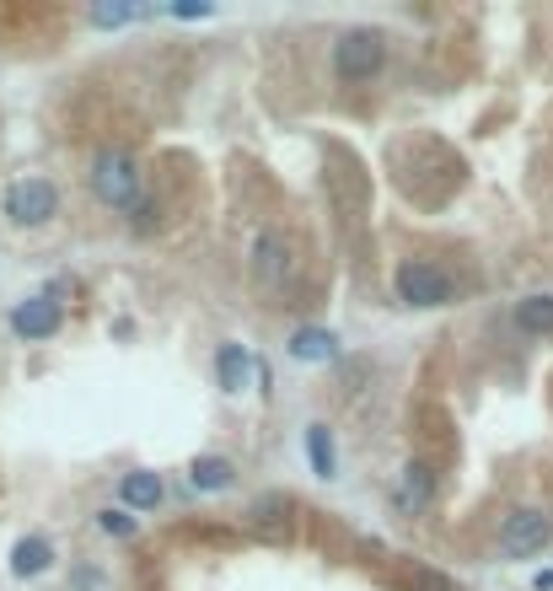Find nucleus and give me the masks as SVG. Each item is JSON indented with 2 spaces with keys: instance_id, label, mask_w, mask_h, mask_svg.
<instances>
[{
  "instance_id": "obj_7",
  "label": "nucleus",
  "mask_w": 553,
  "mask_h": 591,
  "mask_svg": "<svg viewBox=\"0 0 553 591\" xmlns=\"http://www.w3.org/2000/svg\"><path fill=\"white\" fill-rule=\"evenodd\" d=\"M291 275H296V254H291V243L280 237V232H258L253 237V280L263 291H285L291 286Z\"/></svg>"
},
{
  "instance_id": "obj_16",
  "label": "nucleus",
  "mask_w": 553,
  "mask_h": 591,
  "mask_svg": "<svg viewBox=\"0 0 553 591\" xmlns=\"http://www.w3.org/2000/svg\"><path fill=\"white\" fill-rule=\"evenodd\" d=\"M511 318H516V329H521V334H553V291L521 296Z\"/></svg>"
},
{
  "instance_id": "obj_8",
  "label": "nucleus",
  "mask_w": 553,
  "mask_h": 591,
  "mask_svg": "<svg viewBox=\"0 0 553 591\" xmlns=\"http://www.w3.org/2000/svg\"><path fill=\"white\" fill-rule=\"evenodd\" d=\"M435 490H441L435 468H430V463H409L403 473H398V484H392V506L403 511V516H420V511L435 506Z\"/></svg>"
},
{
  "instance_id": "obj_3",
  "label": "nucleus",
  "mask_w": 553,
  "mask_h": 591,
  "mask_svg": "<svg viewBox=\"0 0 553 591\" xmlns=\"http://www.w3.org/2000/svg\"><path fill=\"white\" fill-rule=\"evenodd\" d=\"M0 211H6L11 226L39 232V226H48V221L59 215V189H54L48 178H17V183L0 189Z\"/></svg>"
},
{
  "instance_id": "obj_21",
  "label": "nucleus",
  "mask_w": 553,
  "mask_h": 591,
  "mask_svg": "<svg viewBox=\"0 0 553 591\" xmlns=\"http://www.w3.org/2000/svg\"><path fill=\"white\" fill-rule=\"evenodd\" d=\"M414 591H457V587H452L446 576H435V570H420V576H414Z\"/></svg>"
},
{
  "instance_id": "obj_13",
  "label": "nucleus",
  "mask_w": 553,
  "mask_h": 591,
  "mask_svg": "<svg viewBox=\"0 0 553 591\" xmlns=\"http://www.w3.org/2000/svg\"><path fill=\"white\" fill-rule=\"evenodd\" d=\"M258 361L248 355V344H220L215 350V382H220V393H242L248 382H253Z\"/></svg>"
},
{
  "instance_id": "obj_12",
  "label": "nucleus",
  "mask_w": 553,
  "mask_h": 591,
  "mask_svg": "<svg viewBox=\"0 0 553 591\" xmlns=\"http://www.w3.org/2000/svg\"><path fill=\"white\" fill-rule=\"evenodd\" d=\"M188 484L199 495H226V490H237V463L220 458V452H205V458L188 463Z\"/></svg>"
},
{
  "instance_id": "obj_1",
  "label": "nucleus",
  "mask_w": 553,
  "mask_h": 591,
  "mask_svg": "<svg viewBox=\"0 0 553 591\" xmlns=\"http://www.w3.org/2000/svg\"><path fill=\"white\" fill-rule=\"evenodd\" d=\"M86 183H91V194L108 205V211H134L140 205V194H145V172H140V157L124 151V146H102L97 157H91V172H86Z\"/></svg>"
},
{
  "instance_id": "obj_4",
  "label": "nucleus",
  "mask_w": 553,
  "mask_h": 591,
  "mask_svg": "<svg viewBox=\"0 0 553 591\" xmlns=\"http://www.w3.org/2000/svg\"><path fill=\"white\" fill-rule=\"evenodd\" d=\"M392 291H398V301H403V307H414V312L457 301L452 275H446V269H435L430 258H403V264L392 269Z\"/></svg>"
},
{
  "instance_id": "obj_6",
  "label": "nucleus",
  "mask_w": 553,
  "mask_h": 591,
  "mask_svg": "<svg viewBox=\"0 0 553 591\" xmlns=\"http://www.w3.org/2000/svg\"><path fill=\"white\" fill-rule=\"evenodd\" d=\"M59 323H65V307L54 301V291L43 296H22L11 312H6V329L17 339H28V344H43V339L59 334Z\"/></svg>"
},
{
  "instance_id": "obj_9",
  "label": "nucleus",
  "mask_w": 553,
  "mask_h": 591,
  "mask_svg": "<svg viewBox=\"0 0 553 591\" xmlns=\"http://www.w3.org/2000/svg\"><path fill=\"white\" fill-rule=\"evenodd\" d=\"M291 516H296V501H291V495H280V490L258 495L253 506H248V522H253L263 538H274V544H285V538H291Z\"/></svg>"
},
{
  "instance_id": "obj_20",
  "label": "nucleus",
  "mask_w": 553,
  "mask_h": 591,
  "mask_svg": "<svg viewBox=\"0 0 553 591\" xmlns=\"http://www.w3.org/2000/svg\"><path fill=\"white\" fill-rule=\"evenodd\" d=\"M167 17H177V22H205V17H215V6H167Z\"/></svg>"
},
{
  "instance_id": "obj_11",
  "label": "nucleus",
  "mask_w": 553,
  "mask_h": 591,
  "mask_svg": "<svg viewBox=\"0 0 553 591\" xmlns=\"http://www.w3.org/2000/svg\"><path fill=\"white\" fill-rule=\"evenodd\" d=\"M119 501H124V511L145 516V511H156L167 501V484H162L151 468H129L124 479H119Z\"/></svg>"
},
{
  "instance_id": "obj_10",
  "label": "nucleus",
  "mask_w": 553,
  "mask_h": 591,
  "mask_svg": "<svg viewBox=\"0 0 553 591\" xmlns=\"http://www.w3.org/2000/svg\"><path fill=\"white\" fill-rule=\"evenodd\" d=\"M48 565H54V538L48 533H28V538L11 544V576L17 581H39V576H48Z\"/></svg>"
},
{
  "instance_id": "obj_2",
  "label": "nucleus",
  "mask_w": 553,
  "mask_h": 591,
  "mask_svg": "<svg viewBox=\"0 0 553 591\" xmlns=\"http://www.w3.org/2000/svg\"><path fill=\"white\" fill-rule=\"evenodd\" d=\"M387 71V33L382 28H344L334 39V76L349 86L377 82Z\"/></svg>"
},
{
  "instance_id": "obj_17",
  "label": "nucleus",
  "mask_w": 553,
  "mask_h": 591,
  "mask_svg": "<svg viewBox=\"0 0 553 591\" xmlns=\"http://www.w3.org/2000/svg\"><path fill=\"white\" fill-rule=\"evenodd\" d=\"M97 527L113 538V544H134L140 538V516L124 506H108V511H97Z\"/></svg>"
},
{
  "instance_id": "obj_14",
  "label": "nucleus",
  "mask_w": 553,
  "mask_h": 591,
  "mask_svg": "<svg viewBox=\"0 0 553 591\" xmlns=\"http://www.w3.org/2000/svg\"><path fill=\"white\" fill-rule=\"evenodd\" d=\"M291 361H301V366H323V361H334L339 355V339L328 334V329H317V323H306V329H296L291 334Z\"/></svg>"
},
{
  "instance_id": "obj_19",
  "label": "nucleus",
  "mask_w": 553,
  "mask_h": 591,
  "mask_svg": "<svg viewBox=\"0 0 553 591\" xmlns=\"http://www.w3.org/2000/svg\"><path fill=\"white\" fill-rule=\"evenodd\" d=\"M145 11L140 6H97L91 11V28H124V22H140Z\"/></svg>"
},
{
  "instance_id": "obj_15",
  "label": "nucleus",
  "mask_w": 553,
  "mask_h": 591,
  "mask_svg": "<svg viewBox=\"0 0 553 591\" xmlns=\"http://www.w3.org/2000/svg\"><path fill=\"white\" fill-rule=\"evenodd\" d=\"M301 447H306V463H312L317 479H339V452H334V430L328 425H306Z\"/></svg>"
},
{
  "instance_id": "obj_5",
  "label": "nucleus",
  "mask_w": 553,
  "mask_h": 591,
  "mask_svg": "<svg viewBox=\"0 0 553 591\" xmlns=\"http://www.w3.org/2000/svg\"><path fill=\"white\" fill-rule=\"evenodd\" d=\"M549 544H553V516L538 506H516L511 516L500 522V533H495L500 559H538Z\"/></svg>"
},
{
  "instance_id": "obj_18",
  "label": "nucleus",
  "mask_w": 553,
  "mask_h": 591,
  "mask_svg": "<svg viewBox=\"0 0 553 591\" xmlns=\"http://www.w3.org/2000/svg\"><path fill=\"white\" fill-rule=\"evenodd\" d=\"M124 221H129V232H134V237H151V232L162 226V194H151V189H145V194H140V205H134Z\"/></svg>"
}]
</instances>
